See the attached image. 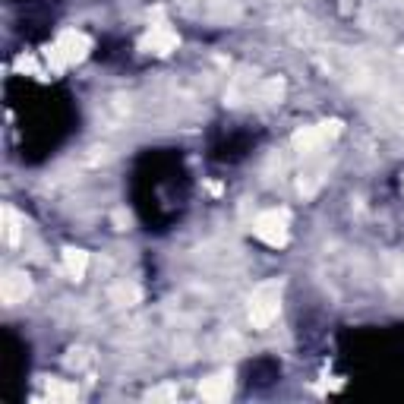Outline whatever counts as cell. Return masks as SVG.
Returning <instances> with one entry per match:
<instances>
[{
  "mask_svg": "<svg viewBox=\"0 0 404 404\" xmlns=\"http://www.w3.org/2000/svg\"><path fill=\"white\" fill-rule=\"evenodd\" d=\"M4 240L10 247H16L19 240H23V224H19V218L13 209H4Z\"/></svg>",
  "mask_w": 404,
  "mask_h": 404,
  "instance_id": "9c48e42d",
  "label": "cell"
},
{
  "mask_svg": "<svg viewBox=\"0 0 404 404\" xmlns=\"http://www.w3.org/2000/svg\"><path fill=\"white\" fill-rule=\"evenodd\" d=\"M253 234L269 247H284L291 234V215L284 209H269L259 212L253 222Z\"/></svg>",
  "mask_w": 404,
  "mask_h": 404,
  "instance_id": "7a4b0ae2",
  "label": "cell"
},
{
  "mask_svg": "<svg viewBox=\"0 0 404 404\" xmlns=\"http://www.w3.org/2000/svg\"><path fill=\"white\" fill-rule=\"evenodd\" d=\"M149 401H167V398H177V385H161V388H152L145 395Z\"/></svg>",
  "mask_w": 404,
  "mask_h": 404,
  "instance_id": "4fadbf2b",
  "label": "cell"
},
{
  "mask_svg": "<svg viewBox=\"0 0 404 404\" xmlns=\"http://www.w3.org/2000/svg\"><path fill=\"white\" fill-rule=\"evenodd\" d=\"M111 222H114V227H117V231H127V227H130V222H133V218H130V212H127V209H114Z\"/></svg>",
  "mask_w": 404,
  "mask_h": 404,
  "instance_id": "2e32d148",
  "label": "cell"
},
{
  "mask_svg": "<svg viewBox=\"0 0 404 404\" xmlns=\"http://www.w3.org/2000/svg\"><path fill=\"white\" fill-rule=\"evenodd\" d=\"M48 395L51 401H76V385L70 382H61V379H48Z\"/></svg>",
  "mask_w": 404,
  "mask_h": 404,
  "instance_id": "8fae6325",
  "label": "cell"
},
{
  "mask_svg": "<svg viewBox=\"0 0 404 404\" xmlns=\"http://www.w3.org/2000/svg\"><path fill=\"white\" fill-rule=\"evenodd\" d=\"M108 297H111V304H117V306H133L139 300V288L136 284H114Z\"/></svg>",
  "mask_w": 404,
  "mask_h": 404,
  "instance_id": "30bf717a",
  "label": "cell"
},
{
  "mask_svg": "<svg viewBox=\"0 0 404 404\" xmlns=\"http://www.w3.org/2000/svg\"><path fill=\"white\" fill-rule=\"evenodd\" d=\"M326 143H328V136H326V130H322V123L319 127H304L291 136V145L300 152V155H316Z\"/></svg>",
  "mask_w": 404,
  "mask_h": 404,
  "instance_id": "8992f818",
  "label": "cell"
},
{
  "mask_svg": "<svg viewBox=\"0 0 404 404\" xmlns=\"http://www.w3.org/2000/svg\"><path fill=\"white\" fill-rule=\"evenodd\" d=\"M281 288L284 284L278 278H271V281H262L253 291V297H249V322L256 328H269L278 319V313H281Z\"/></svg>",
  "mask_w": 404,
  "mask_h": 404,
  "instance_id": "6da1fadb",
  "label": "cell"
},
{
  "mask_svg": "<svg viewBox=\"0 0 404 404\" xmlns=\"http://www.w3.org/2000/svg\"><path fill=\"white\" fill-rule=\"evenodd\" d=\"M177 45H180L177 32H174L171 26H165V23H155V26L149 29V35H145L143 41H139V48H143V51H149V48H152V51H155V54H161V57L171 54V51L177 48Z\"/></svg>",
  "mask_w": 404,
  "mask_h": 404,
  "instance_id": "5b68a950",
  "label": "cell"
},
{
  "mask_svg": "<svg viewBox=\"0 0 404 404\" xmlns=\"http://www.w3.org/2000/svg\"><path fill=\"white\" fill-rule=\"evenodd\" d=\"M86 269H89V253L86 249H76V247L63 249V271H67L73 281H79L86 275Z\"/></svg>",
  "mask_w": 404,
  "mask_h": 404,
  "instance_id": "ba28073f",
  "label": "cell"
},
{
  "mask_svg": "<svg viewBox=\"0 0 404 404\" xmlns=\"http://www.w3.org/2000/svg\"><path fill=\"white\" fill-rule=\"evenodd\" d=\"M262 101H278V98H281V95H284V83H281V79H266V83H262Z\"/></svg>",
  "mask_w": 404,
  "mask_h": 404,
  "instance_id": "7c38bea8",
  "label": "cell"
},
{
  "mask_svg": "<svg viewBox=\"0 0 404 404\" xmlns=\"http://www.w3.org/2000/svg\"><path fill=\"white\" fill-rule=\"evenodd\" d=\"M29 294H32V281H29L26 271H19V269L6 271L4 281H0V300L6 306H16V304H26Z\"/></svg>",
  "mask_w": 404,
  "mask_h": 404,
  "instance_id": "277c9868",
  "label": "cell"
},
{
  "mask_svg": "<svg viewBox=\"0 0 404 404\" xmlns=\"http://www.w3.org/2000/svg\"><path fill=\"white\" fill-rule=\"evenodd\" d=\"M16 70H19V73H35V76H41V70H38V63H35V57H29V54H19V57H16Z\"/></svg>",
  "mask_w": 404,
  "mask_h": 404,
  "instance_id": "5bb4252c",
  "label": "cell"
},
{
  "mask_svg": "<svg viewBox=\"0 0 404 404\" xmlns=\"http://www.w3.org/2000/svg\"><path fill=\"white\" fill-rule=\"evenodd\" d=\"M231 392H234V379H231V373H218V376H209V379H202L200 382V395L205 401H227L231 398Z\"/></svg>",
  "mask_w": 404,
  "mask_h": 404,
  "instance_id": "52a82bcc",
  "label": "cell"
},
{
  "mask_svg": "<svg viewBox=\"0 0 404 404\" xmlns=\"http://www.w3.org/2000/svg\"><path fill=\"white\" fill-rule=\"evenodd\" d=\"M86 363H89V351H70V357H67L70 370H83Z\"/></svg>",
  "mask_w": 404,
  "mask_h": 404,
  "instance_id": "9a60e30c",
  "label": "cell"
},
{
  "mask_svg": "<svg viewBox=\"0 0 404 404\" xmlns=\"http://www.w3.org/2000/svg\"><path fill=\"white\" fill-rule=\"evenodd\" d=\"M54 48L61 51L63 63H67V67H73V63H83L86 57H89L92 41H89V35L76 32V29H67V32H61V38L54 41Z\"/></svg>",
  "mask_w": 404,
  "mask_h": 404,
  "instance_id": "3957f363",
  "label": "cell"
}]
</instances>
